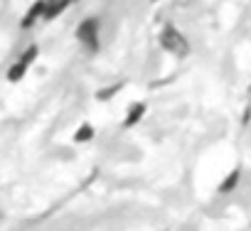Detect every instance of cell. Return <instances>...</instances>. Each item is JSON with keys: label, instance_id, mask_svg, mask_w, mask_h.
I'll list each match as a JSON object with an SVG mask.
<instances>
[{"label": "cell", "instance_id": "6da1fadb", "mask_svg": "<svg viewBox=\"0 0 251 231\" xmlns=\"http://www.w3.org/2000/svg\"><path fill=\"white\" fill-rule=\"evenodd\" d=\"M163 47L168 49V52H173L175 57H185L187 52H190V45H187V40L175 30V27H168L165 32H163Z\"/></svg>", "mask_w": 251, "mask_h": 231}, {"label": "cell", "instance_id": "7a4b0ae2", "mask_svg": "<svg viewBox=\"0 0 251 231\" xmlns=\"http://www.w3.org/2000/svg\"><path fill=\"white\" fill-rule=\"evenodd\" d=\"M76 40L84 45V47H89V49H94L96 47V40H99V23L96 20H84L79 27H76Z\"/></svg>", "mask_w": 251, "mask_h": 231}, {"label": "cell", "instance_id": "3957f363", "mask_svg": "<svg viewBox=\"0 0 251 231\" xmlns=\"http://www.w3.org/2000/svg\"><path fill=\"white\" fill-rule=\"evenodd\" d=\"M35 57H37V47H30V49H27V52H25V54L18 59V64L10 69V74H8V76H10V81H18V79H23V74L27 71V67H30V62H32Z\"/></svg>", "mask_w": 251, "mask_h": 231}, {"label": "cell", "instance_id": "277c9868", "mask_svg": "<svg viewBox=\"0 0 251 231\" xmlns=\"http://www.w3.org/2000/svg\"><path fill=\"white\" fill-rule=\"evenodd\" d=\"M239 177H241V170L236 167L231 175H226V177H224V182L219 185V192H229V189H234V187L239 185Z\"/></svg>", "mask_w": 251, "mask_h": 231}, {"label": "cell", "instance_id": "5b68a950", "mask_svg": "<svg viewBox=\"0 0 251 231\" xmlns=\"http://www.w3.org/2000/svg\"><path fill=\"white\" fill-rule=\"evenodd\" d=\"M94 138V126H89V123H84L76 133H74V140L76 143H86V140H91Z\"/></svg>", "mask_w": 251, "mask_h": 231}, {"label": "cell", "instance_id": "8992f818", "mask_svg": "<svg viewBox=\"0 0 251 231\" xmlns=\"http://www.w3.org/2000/svg\"><path fill=\"white\" fill-rule=\"evenodd\" d=\"M146 113V106H136V111H131L128 113V118H126V126H133V123H138V118Z\"/></svg>", "mask_w": 251, "mask_h": 231}]
</instances>
